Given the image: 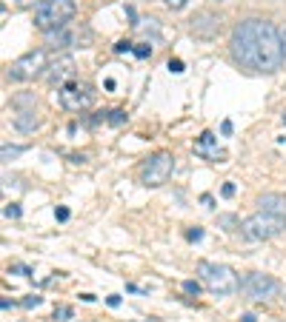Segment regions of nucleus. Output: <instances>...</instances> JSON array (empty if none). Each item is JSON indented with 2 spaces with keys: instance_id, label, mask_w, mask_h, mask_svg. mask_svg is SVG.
I'll list each match as a JSON object with an SVG mask.
<instances>
[{
  "instance_id": "f8f14e48",
  "label": "nucleus",
  "mask_w": 286,
  "mask_h": 322,
  "mask_svg": "<svg viewBox=\"0 0 286 322\" xmlns=\"http://www.w3.org/2000/svg\"><path fill=\"white\" fill-rule=\"evenodd\" d=\"M46 46H49V49H69V46H75V35H72L66 26L49 29V32H46Z\"/></svg>"
},
{
  "instance_id": "9d476101",
  "label": "nucleus",
  "mask_w": 286,
  "mask_h": 322,
  "mask_svg": "<svg viewBox=\"0 0 286 322\" xmlns=\"http://www.w3.org/2000/svg\"><path fill=\"white\" fill-rule=\"evenodd\" d=\"M75 74V57H69V54H63V57H57V60L46 69V80L52 83V86H66V80Z\"/></svg>"
},
{
  "instance_id": "7ed1b4c3",
  "label": "nucleus",
  "mask_w": 286,
  "mask_h": 322,
  "mask_svg": "<svg viewBox=\"0 0 286 322\" xmlns=\"http://www.w3.org/2000/svg\"><path fill=\"white\" fill-rule=\"evenodd\" d=\"M75 0H40L35 9V26L49 32V29H60L75 18Z\"/></svg>"
},
{
  "instance_id": "0eeeda50",
  "label": "nucleus",
  "mask_w": 286,
  "mask_h": 322,
  "mask_svg": "<svg viewBox=\"0 0 286 322\" xmlns=\"http://www.w3.org/2000/svg\"><path fill=\"white\" fill-rule=\"evenodd\" d=\"M243 291H246L249 299L263 302V299H275V296L280 294V282H277L275 277H269V274L252 271V274H246V279H243Z\"/></svg>"
},
{
  "instance_id": "f03ea898",
  "label": "nucleus",
  "mask_w": 286,
  "mask_h": 322,
  "mask_svg": "<svg viewBox=\"0 0 286 322\" xmlns=\"http://www.w3.org/2000/svg\"><path fill=\"white\" fill-rule=\"evenodd\" d=\"M197 274H200V282H203L212 294L218 296H229L241 288V279L229 265H218V262H197Z\"/></svg>"
},
{
  "instance_id": "72a5a7b5",
  "label": "nucleus",
  "mask_w": 286,
  "mask_h": 322,
  "mask_svg": "<svg viewBox=\"0 0 286 322\" xmlns=\"http://www.w3.org/2000/svg\"><path fill=\"white\" fill-rule=\"evenodd\" d=\"M283 123H286V114H283Z\"/></svg>"
},
{
  "instance_id": "b1692460",
  "label": "nucleus",
  "mask_w": 286,
  "mask_h": 322,
  "mask_svg": "<svg viewBox=\"0 0 286 322\" xmlns=\"http://www.w3.org/2000/svg\"><path fill=\"white\" fill-rule=\"evenodd\" d=\"M189 240H192V243H195V240H200V237H203V228H189Z\"/></svg>"
},
{
  "instance_id": "423d86ee",
  "label": "nucleus",
  "mask_w": 286,
  "mask_h": 322,
  "mask_svg": "<svg viewBox=\"0 0 286 322\" xmlns=\"http://www.w3.org/2000/svg\"><path fill=\"white\" fill-rule=\"evenodd\" d=\"M49 69L46 66V52H29L23 54V57H18V60L9 66V80H18V83H29V80L40 77L43 71Z\"/></svg>"
},
{
  "instance_id": "f257e3e1",
  "label": "nucleus",
  "mask_w": 286,
  "mask_h": 322,
  "mask_svg": "<svg viewBox=\"0 0 286 322\" xmlns=\"http://www.w3.org/2000/svg\"><path fill=\"white\" fill-rule=\"evenodd\" d=\"M229 52L243 69L272 74L283 66L286 49L275 23L266 20H243L238 23L229 40Z\"/></svg>"
},
{
  "instance_id": "6e6552de",
  "label": "nucleus",
  "mask_w": 286,
  "mask_h": 322,
  "mask_svg": "<svg viewBox=\"0 0 286 322\" xmlns=\"http://www.w3.org/2000/svg\"><path fill=\"white\" fill-rule=\"evenodd\" d=\"M95 94L89 91V86H78V83H66L60 86V103L63 109H69V112H83V109H89Z\"/></svg>"
},
{
  "instance_id": "5701e85b",
  "label": "nucleus",
  "mask_w": 286,
  "mask_h": 322,
  "mask_svg": "<svg viewBox=\"0 0 286 322\" xmlns=\"http://www.w3.org/2000/svg\"><path fill=\"white\" fill-rule=\"evenodd\" d=\"M54 316H60V319H69V316H72V308H66V305H63V308H54Z\"/></svg>"
},
{
  "instance_id": "cd10ccee",
  "label": "nucleus",
  "mask_w": 286,
  "mask_h": 322,
  "mask_svg": "<svg viewBox=\"0 0 286 322\" xmlns=\"http://www.w3.org/2000/svg\"><path fill=\"white\" fill-rule=\"evenodd\" d=\"M221 131H224L226 137H229V134H232V123H229V120H224V126H221Z\"/></svg>"
},
{
  "instance_id": "2f4dec72",
  "label": "nucleus",
  "mask_w": 286,
  "mask_h": 322,
  "mask_svg": "<svg viewBox=\"0 0 286 322\" xmlns=\"http://www.w3.org/2000/svg\"><path fill=\"white\" fill-rule=\"evenodd\" d=\"M18 6H29V3H35V0H15Z\"/></svg>"
},
{
  "instance_id": "9b49d317",
  "label": "nucleus",
  "mask_w": 286,
  "mask_h": 322,
  "mask_svg": "<svg viewBox=\"0 0 286 322\" xmlns=\"http://www.w3.org/2000/svg\"><path fill=\"white\" fill-rule=\"evenodd\" d=\"M214 140H218V137H214L212 131H203V134H200V140L195 143V154L206 157V160H221V157H224V151L214 146Z\"/></svg>"
},
{
  "instance_id": "473e14b6",
  "label": "nucleus",
  "mask_w": 286,
  "mask_h": 322,
  "mask_svg": "<svg viewBox=\"0 0 286 322\" xmlns=\"http://www.w3.org/2000/svg\"><path fill=\"white\" fill-rule=\"evenodd\" d=\"M283 49H286V37H283Z\"/></svg>"
},
{
  "instance_id": "2eb2a0df",
  "label": "nucleus",
  "mask_w": 286,
  "mask_h": 322,
  "mask_svg": "<svg viewBox=\"0 0 286 322\" xmlns=\"http://www.w3.org/2000/svg\"><path fill=\"white\" fill-rule=\"evenodd\" d=\"M23 151H26L23 146H3V154L0 157H3V163H12V160H18Z\"/></svg>"
},
{
  "instance_id": "39448f33",
  "label": "nucleus",
  "mask_w": 286,
  "mask_h": 322,
  "mask_svg": "<svg viewBox=\"0 0 286 322\" xmlns=\"http://www.w3.org/2000/svg\"><path fill=\"white\" fill-rule=\"evenodd\" d=\"M172 171H175V157L166 154V151H161V154L149 157V160L143 163L140 183L146 185V188H158V185H163L172 177Z\"/></svg>"
},
{
  "instance_id": "c756f323",
  "label": "nucleus",
  "mask_w": 286,
  "mask_h": 322,
  "mask_svg": "<svg viewBox=\"0 0 286 322\" xmlns=\"http://www.w3.org/2000/svg\"><path fill=\"white\" fill-rule=\"evenodd\" d=\"M241 319H243V322H258V316H255V313H243Z\"/></svg>"
},
{
  "instance_id": "7c9ffc66",
  "label": "nucleus",
  "mask_w": 286,
  "mask_h": 322,
  "mask_svg": "<svg viewBox=\"0 0 286 322\" xmlns=\"http://www.w3.org/2000/svg\"><path fill=\"white\" fill-rule=\"evenodd\" d=\"M200 202H203V205H209V208H212V202H214V200H212V197H209V194H203V197H200Z\"/></svg>"
},
{
  "instance_id": "393cba45",
  "label": "nucleus",
  "mask_w": 286,
  "mask_h": 322,
  "mask_svg": "<svg viewBox=\"0 0 286 322\" xmlns=\"http://www.w3.org/2000/svg\"><path fill=\"white\" fill-rule=\"evenodd\" d=\"M166 6H169V9H183L186 0H166Z\"/></svg>"
},
{
  "instance_id": "412c9836",
  "label": "nucleus",
  "mask_w": 286,
  "mask_h": 322,
  "mask_svg": "<svg viewBox=\"0 0 286 322\" xmlns=\"http://www.w3.org/2000/svg\"><path fill=\"white\" fill-rule=\"evenodd\" d=\"M134 54H137V57H149V54H152V46H146V43L134 46Z\"/></svg>"
},
{
  "instance_id": "ddd939ff",
  "label": "nucleus",
  "mask_w": 286,
  "mask_h": 322,
  "mask_svg": "<svg viewBox=\"0 0 286 322\" xmlns=\"http://www.w3.org/2000/svg\"><path fill=\"white\" fill-rule=\"evenodd\" d=\"M260 211H266V214H275V217H286V200L280 194H263L258 200Z\"/></svg>"
},
{
  "instance_id": "6ab92c4d",
  "label": "nucleus",
  "mask_w": 286,
  "mask_h": 322,
  "mask_svg": "<svg viewBox=\"0 0 286 322\" xmlns=\"http://www.w3.org/2000/svg\"><path fill=\"white\" fill-rule=\"evenodd\" d=\"M166 69H169L172 74H183V60H178V57H175V60H169V66H166Z\"/></svg>"
},
{
  "instance_id": "aec40b11",
  "label": "nucleus",
  "mask_w": 286,
  "mask_h": 322,
  "mask_svg": "<svg viewBox=\"0 0 286 322\" xmlns=\"http://www.w3.org/2000/svg\"><path fill=\"white\" fill-rule=\"evenodd\" d=\"M123 52H134V46L129 43V40H120V43L115 46V54H123Z\"/></svg>"
},
{
  "instance_id": "4468645a",
  "label": "nucleus",
  "mask_w": 286,
  "mask_h": 322,
  "mask_svg": "<svg viewBox=\"0 0 286 322\" xmlns=\"http://www.w3.org/2000/svg\"><path fill=\"white\" fill-rule=\"evenodd\" d=\"M40 126V117L35 114V109H23L15 114V129L18 131H35Z\"/></svg>"
},
{
  "instance_id": "20e7f679",
  "label": "nucleus",
  "mask_w": 286,
  "mask_h": 322,
  "mask_svg": "<svg viewBox=\"0 0 286 322\" xmlns=\"http://www.w3.org/2000/svg\"><path fill=\"white\" fill-rule=\"evenodd\" d=\"M286 228V217H275V214H266V211H258L241 223V234L249 240V243H263V240H272L275 234H280Z\"/></svg>"
},
{
  "instance_id": "a211bd4d",
  "label": "nucleus",
  "mask_w": 286,
  "mask_h": 322,
  "mask_svg": "<svg viewBox=\"0 0 286 322\" xmlns=\"http://www.w3.org/2000/svg\"><path fill=\"white\" fill-rule=\"evenodd\" d=\"M183 291L192 294V296H197L200 294V282H197V279H186V282H183Z\"/></svg>"
},
{
  "instance_id": "c85d7f7f",
  "label": "nucleus",
  "mask_w": 286,
  "mask_h": 322,
  "mask_svg": "<svg viewBox=\"0 0 286 322\" xmlns=\"http://www.w3.org/2000/svg\"><path fill=\"white\" fill-rule=\"evenodd\" d=\"M106 302L112 305V308H117V305H120V296H115V294H112V296H109V299H106Z\"/></svg>"
},
{
  "instance_id": "4be33fe9",
  "label": "nucleus",
  "mask_w": 286,
  "mask_h": 322,
  "mask_svg": "<svg viewBox=\"0 0 286 322\" xmlns=\"http://www.w3.org/2000/svg\"><path fill=\"white\" fill-rule=\"evenodd\" d=\"M40 302H43V296H29V299H23V305H26V308H37Z\"/></svg>"
},
{
  "instance_id": "1a4fd4ad",
  "label": "nucleus",
  "mask_w": 286,
  "mask_h": 322,
  "mask_svg": "<svg viewBox=\"0 0 286 322\" xmlns=\"http://www.w3.org/2000/svg\"><path fill=\"white\" fill-rule=\"evenodd\" d=\"M189 32L200 40H212L218 32H221V18L212 15V12H197L195 18L189 20Z\"/></svg>"
},
{
  "instance_id": "dca6fc26",
  "label": "nucleus",
  "mask_w": 286,
  "mask_h": 322,
  "mask_svg": "<svg viewBox=\"0 0 286 322\" xmlns=\"http://www.w3.org/2000/svg\"><path fill=\"white\" fill-rule=\"evenodd\" d=\"M106 120L112 123V126H123V123H126V112H123V109H112Z\"/></svg>"
},
{
  "instance_id": "a878e982",
  "label": "nucleus",
  "mask_w": 286,
  "mask_h": 322,
  "mask_svg": "<svg viewBox=\"0 0 286 322\" xmlns=\"http://www.w3.org/2000/svg\"><path fill=\"white\" fill-rule=\"evenodd\" d=\"M54 217L60 220V223H66V220H69V208H57L54 211Z\"/></svg>"
},
{
  "instance_id": "f3484780",
  "label": "nucleus",
  "mask_w": 286,
  "mask_h": 322,
  "mask_svg": "<svg viewBox=\"0 0 286 322\" xmlns=\"http://www.w3.org/2000/svg\"><path fill=\"white\" fill-rule=\"evenodd\" d=\"M3 217H9V220H18V217H20V205H18V202H9V205L3 208Z\"/></svg>"
},
{
  "instance_id": "bb28decb",
  "label": "nucleus",
  "mask_w": 286,
  "mask_h": 322,
  "mask_svg": "<svg viewBox=\"0 0 286 322\" xmlns=\"http://www.w3.org/2000/svg\"><path fill=\"white\" fill-rule=\"evenodd\" d=\"M221 194H224V197H235V185H232V183H226L224 188H221Z\"/></svg>"
}]
</instances>
